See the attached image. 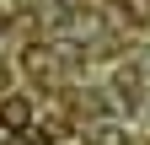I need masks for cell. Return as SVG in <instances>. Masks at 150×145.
I'll return each mask as SVG.
<instances>
[{
  "label": "cell",
  "instance_id": "cell-3",
  "mask_svg": "<svg viewBox=\"0 0 150 145\" xmlns=\"http://www.w3.org/2000/svg\"><path fill=\"white\" fill-rule=\"evenodd\" d=\"M22 70H27V75H48V70H54V54L43 43H27L22 48Z\"/></svg>",
  "mask_w": 150,
  "mask_h": 145
},
{
  "label": "cell",
  "instance_id": "cell-5",
  "mask_svg": "<svg viewBox=\"0 0 150 145\" xmlns=\"http://www.w3.org/2000/svg\"><path fill=\"white\" fill-rule=\"evenodd\" d=\"M54 6H59L64 16H75V11H86V6H91V0H54Z\"/></svg>",
  "mask_w": 150,
  "mask_h": 145
},
{
  "label": "cell",
  "instance_id": "cell-1",
  "mask_svg": "<svg viewBox=\"0 0 150 145\" xmlns=\"http://www.w3.org/2000/svg\"><path fill=\"white\" fill-rule=\"evenodd\" d=\"M0 129H6V134L32 129V97H22V92H6V97H0Z\"/></svg>",
  "mask_w": 150,
  "mask_h": 145
},
{
  "label": "cell",
  "instance_id": "cell-4",
  "mask_svg": "<svg viewBox=\"0 0 150 145\" xmlns=\"http://www.w3.org/2000/svg\"><path fill=\"white\" fill-rule=\"evenodd\" d=\"M91 145H123V124H97L91 129Z\"/></svg>",
  "mask_w": 150,
  "mask_h": 145
},
{
  "label": "cell",
  "instance_id": "cell-6",
  "mask_svg": "<svg viewBox=\"0 0 150 145\" xmlns=\"http://www.w3.org/2000/svg\"><path fill=\"white\" fill-rule=\"evenodd\" d=\"M6 81H11V70H0V97H6Z\"/></svg>",
  "mask_w": 150,
  "mask_h": 145
},
{
  "label": "cell",
  "instance_id": "cell-2",
  "mask_svg": "<svg viewBox=\"0 0 150 145\" xmlns=\"http://www.w3.org/2000/svg\"><path fill=\"white\" fill-rule=\"evenodd\" d=\"M112 92H118V107H139V97H145V81H139V70L118 65V70H112Z\"/></svg>",
  "mask_w": 150,
  "mask_h": 145
},
{
  "label": "cell",
  "instance_id": "cell-7",
  "mask_svg": "<svg viewBox=\"0 0 150 145\" xmlns=\"http://www.w3.org/2000/svg\"><path fill=\"white\" fill-rule=\"evenodd\" d=\"M145 70H150V54H145Z\"/></svg>",
  "mask_w": 150,
  "mask_h": 145
}]
</instances>
